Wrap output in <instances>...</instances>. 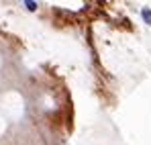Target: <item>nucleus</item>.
Wrapping results in <instances>:
<instances>
[{"mask_svg": "<svg viewBox=\"0 0 151 145\" xmlns=\"http://www.w3.org/2000/svg\"><path fill=\"white\" fill-rule=\"evenodd\" d=\"M25 6L29 10H35V8H37V2H25Z\"/></svg>", "mask_w": 151, "mask_h": 145, "instance_id": "nucleus-2", "label": "nucleus"}, {"mask_svg": "<svg viewBox=\"0 0 151 145\" xmlns=\"http://www.w3.org/2000/svg\"><path fill=\"white\" fill-rule=\"evenodd\" d=\"M143 19L147 21V25H151V10L149 8H143Z\"/></svg>", "mask_w": 151, "mask_h": 145, "instance_id": "nucleus-1", "label": "nucleus"}]
</instances>
